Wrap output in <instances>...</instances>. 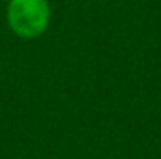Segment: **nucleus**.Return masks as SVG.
I'll use <instances>...</instances> for the list:
<instances>
[{"instance_id": "1", "label": "nucleus", "mask_w": 161, "mask_h": 159, "mask_svg": "<svg viewBox=\"0 0 161 159\" xmlns=\"http://www.w3.org/2000/svg\"><path fill=\"white\" fill-rule=\"evenodd\" d=\"M6 19L15 36L25 40L40 38L51 23V4L49 0H9Z\"/></svg>"}]
</instances>
